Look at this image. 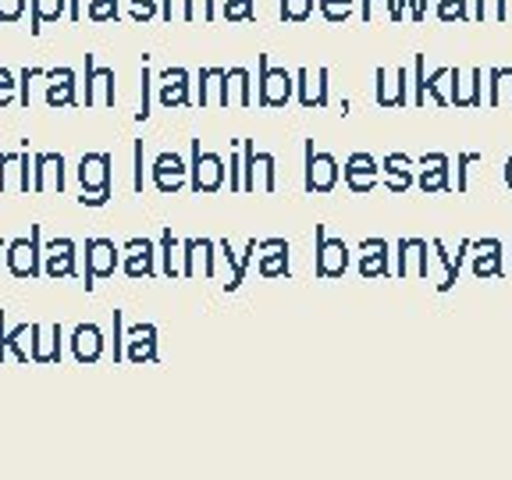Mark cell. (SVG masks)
Masks as SVG:
<instances>
[{
    "label": "cell",
    "mask_w": 512,
    "mask_h": 480,
    "mask_svg": "<svg viewBox=\"0 0 512 480\" xmlns=\"http://www.w3.org/2000/svg\"><path fill=\"white\" fill-rule=\"evenodd\" d=\"M224 18H228V22H253L256 18L253 0H228V4H224Z\"/></svg>",
    "instance_id": "cell-4"
},
{
    "label": "cell",
    "mask_w": 512,
    "mask_h": 480,
    "mask_svg": "<svg viewBox=\"0 0 512 480\" xmlns=\"http://www.w3.org/2000/svg\"><path fill=\"white\" fill-rule=\"evenodd\" d=\"M384 4H388V11H392L395 22H402V0H384Z\"/></svg>",
    "instance_id": "cell-7"
},
{
    "label": "cell",
    "mask_w": 512,
    "mask_h": 480,
    "mask_svg": "<svg viewBox=\"0 0 512 480\" xmlns=\"http://www.w3.org/2000/svg\"><path fill=\"white\" fill-rule=\"evenodd\" d=\"M317 8L331 25H342L352 15V0H317Z\"/></svg>",
    "instance_id": "cell-2"
},
{
    "label": "cell",
    "mask_w": 512,
    "mask_h": 480,
    "mask_svg": "<svg viewBox=\"0 0 512 480\" xmlns=\"http://www.w3.org/2000/svg\"><path fill=\"white\" fill-rule=\"evenodd\" d=\"M438 18L441 22H470L466 0H438Z\"/></svg>",
    "instance_id": "cell-3"
},
{
    "label": "cell",
    "mask_w": 512,
    "mask_h": 480,
    "mask_svg": "<svg viewBox=\"0 0 512 480\" xmlns=\"http://www.w3.org/2000/svg\"><path fill=\"white\" fill-rule=\"evenodd\" d=\"M89 18H93V22L118 18V4H114V0H89Z\"/></svg>",
    "instance_id": "cell-5"
},
{
    "label": "cell",
    "mask_w": 512,
    "mask_h": 480,
    "mask_svg": "<svg viewBox=\"0 0 512 480\" xmlns=\"http://www.w3.org/2000/svg\"><path fill=\"white\" fill-rule=\"evenodd\" d=\"M495 18H498V22H509V0H498V11H495Z\"/></svg>",
    "instance_id": "cell-6"
},
{
    "label": "cell",
    "mask_w": 512,
    "mask_h": 480,
    "mask_svg": "<svg viewBox=\"0 0 512 480\" xmlns=\"http://www.w3.org/2000/svg\"><path fill=\"white\" fill-rule=\"evenodd\" d=\"M505 178H509V185H512V160H509V171H505Z\"/></svg>",
    "instance_id": "cell-9"
},
{
    "label": "cell",
    "mask_w": 512,
    "mask_h": 480,
    "mask_svg": "<svg viewBox=\"0 0 512 480\" xmlns=\"http://www.w3.org/2000/svg\"><path fill=\"white\" fill-rule=\"evenodd\" d=\"M473 22H484V0H477V8H473Z\"/></svg>",
    "instance_id": "cell-8"
},
{
    "label": "cell",
    "mask_w": 512,
    "mask_h": 480,
    "mask_svg": "<svg viewBox=\"0 0 512 480\" xmlns=\"http://www.w3.org/2000/svg\"><path fill=\"white\" fill-rule=\"evenodd\" d=\"M281 22H306L313 15V0H281Z\"/></svg>",
    "instance_id": "cell-1"
}]
</instances>
